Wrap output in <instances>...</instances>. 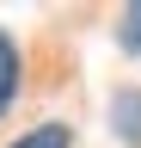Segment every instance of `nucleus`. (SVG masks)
Instances as JSON below:
<instances>
[{"instance_id": "1", "label": "nucleus", "mask_w": 141, "mask_h": 148, "mask_svg": "<svg viewBox=\"0 0 141 148\" xmlns=\"http://www.w3.org/2000/svg\"><path fill=\"white\" fill-rule=\"evenodd\" d=\"M19 80H25V68H19V43L0 31V117H6L12 99H19Z\"/></svg>"}, {"instance_id": "3", "label": "nucleus", "mask_w": 141, "mask_h": 148, "mask_svg": "<svg viewBox=\"0 0 141 148\" xmlns=\"http://www.w3.org/2000/svg\"><path fill=\"white\" fill-rule=\"evenodd\" d=\"M6 148H74V130L67 123H37V130H25V136L6 142Z\"/></svg>"}, {"instance_id": "2", "label": "nucleus", "mask_w": 141, "mask_h": 148, "mask_svg": "<svg viewBox=\"0 0 141 148\" xmlns=\"http://www.w3.org/2000/svg\"><path fill=\"white\" fill-rule=\"evenodd\" d=\"M111 123H117L123 142H141V92L135 86H123L117 99H111Z\"/></svg>"}, {"instance_id": "4", "label": "nucleus", "mask_w": 141, "mask_h": 148, "mask_svg": "<svg viewBox=\"0 0 141 148\" xmlns=\"http://www.w3.org/2000/svg\"><path fill=\"white\" fill-rule=\"evenodd\" d=\"M117 37H123V49H135V56H141V0H135V6H123Z\"/></svg>"}]
</instances>
